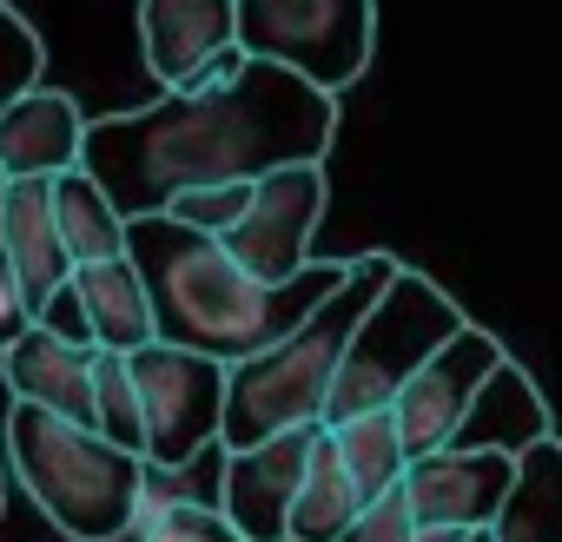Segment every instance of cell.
<instances>
[{
    "label": "cell",
    "instance_id": "cell-1",
    "mask_svg": "<svg viewBox=\"0 0 562 542\" xmlns=\"http://www.w3.org/2000/svg\"><path fill=\"white\" fill-rule=\"evenodd\" d=\"M331 139V93L271 60H251L232 87L159 93L153 106L87 120V172L113 192L126 218H153L192 185L265 179L278 166H325Z\"/></svg>",
    "mask_w": 562,
    "mask_h": 542
},
{
    "label": "cell",
    "instance_id": "cell-2",
    "mask_svg": "<svg viewBox=\"0 0 562 542\" xmlns=\"http://www.w3.org/2000/svg\"><path fill=\"white\" fill-rule=\"evenodd\" d=\"M133 264L153 292V325L159 345L218 358V364H245L258 351H271L278 338H292L345 279L351 258H312L292 285H265L205 232L153 212L133 218Z\"/></svg>",
    "mask_w": 562,
    "mask_h": 542
},
{
    "label": "cell",
    "instance_id": "cell-3",
    "mask_svg": "<svg viewBox=\"0 0 562 542\" xmlns=\"http://www.w3.org/2000/svg\"><path fill=\"white\" fill-rule=\"evenodd\" d=\"M397 258L391 251H358L351 258V279L292 331L278 338L271 351L232 364V391H225V450H251L278 430H305V424H325L331 410V391H338V371H345V351L364 325V312L384 298V285L397 279Z\"/></svg>",
    "mask_w": 562,
    "mask_h": 542
},
{
    "label": "cell",
    "instance_id": "cell-4",
    "mask_svg": "<svg viewBox=\"0 0 562 542\" xmlns=\"http://www.w3.org/2000/svg\"><path fill=\"white\" fill-rule=\"evenodd\" d=\"M8 470L67 542L139 535L146 456L106 443L100 430L67 424V417L34 410V404H14L8 410Z\"/></svg>",
    "mask_w": 562,
    "mask_h": 542
},
{
    "label": "cell",
    "instance_id": "cell-5",
    "mask_svg": "<svg viewBox=\"0 0 562 542\" xmlns=\"http://www.w3.org/2000/svg\"><path fill=\"white\" fill-rule=\"evenodd\" d=\"M470 318H463V305L437 285V279H424V271H397V279L384 285V298L364 312V325H358V338H351V351H345V371H338V391H331V410H325V424H345V417H364V410H391L404 391H411V377L463 331Z\"/></svg>",
    "mask_w": 562,
    "mask_h": 542
},
{
    "label": "cell",
    "instance_id": "cell-6",
    "mask_svg": "<svg viewBox=\"0 0 562 542\" xmlns=\"http://www.w3.org/2000/svg\"><path fill=\"white\" fill-rule=\"evenodd\" d=\"M238 47L338 100L371 67L378 0H238Z\"/></svg>",
    "mask_w": 562,
    "mask_h": 542
},
{
    "label": "cell",
    "instance_id": "cell-7",
    "mask_svg": "<svg viewBox=\"0 0 562 542\" xmlns=\"http://www.w3.org/2000/svg\"><path fill=\"white\" fill-rule=\"evenodd\" d=\"M133 377H139V404H146V463L179 470V463L225 450L232 364L179 351V345H146V351H133Z\"/></svg>",
    "mask_w": 562,
    "mask_h": 542
},
{
    "label": "cell",
    "instance_id": "cell-8",
    "mask_svg": "<svg viewBox=\"0 0 562 542\" xmlns=\"http://www.w3.org/2000/svg\"><path fill=\"white\" fill-rule=\"evenodd\" d=\"M133 27L159 93H212L251 67L238 47V0H139Z\"/></svg>",
    "mask_w": 562,
    "mask_h": 542
},
{
    "label": "cell",
    "instance_id": "cell-9",
    "mask_svg": "<svg viewBox=\"0 0 562 542\" xmlns=\"http://www.w3.org/2000/svg\"><path fill=\"white\" fill-rule=\"evenodd\" d=\"M325 166H278L258 179L251 192V212L232 238H218L251 279L265 285H292L299 271L312 264V238H318V218H325Z\"/></svg>",
    "mask_w": 562,
    "mask_h": 542
},
{
    "label": "cell",
    "instance_id": "cell-10",
    "mask_svg": "<svg viewBox=\"0 0 562 542\" xmlns=\"http://www.w3.org/2000/svg\"><path fill=\"white\" fill-rule=\"evenodd\" d=\"M509 364V351H503V338H490L483 325H463L417 377H411V391L391 404L397 410V430H404V450H411V463L417 456H430V450H450L457 443V430L470 424V410H476V397H483V384L496 377Z\"/></svg>",
    "mask_w": 562,
    "mask_h": 542
},
{
    "label": "cell",
    "instance_id": "cell-11",
    "mask_svg": "<svg viewBox=\"0 0 562 542\" xmlns=\"http://www.w3.org/2000/svg\"><path fill=\"white\" fill-rule=\"evenodd\" d=\"M318 437H325V424H305V430H278L251 450H225L218 509L232 516V529L245 542H292V503L305 489Z\"/></svg>",
    "mask_w": 562,
    "mask_h": 542
},
{
    "label": "cell",
    "instance_id": "cell-12",
    "mask_svg": "<svg viewBox=\"0 0 562 542\" xmlns=\"http://www.w3.org/2000/svg\"><path fill=\"white\" fill-rule=\"evenodd\" d=\"M516 456L509 450H430L411 463L404 496L417 529H490L509 503Z\"/></svg>",
    "mask_w": 562,
    "mask_h": 542
},
{
    "label": "cell",
    "instance_id": "cell-13",
    "mask_svg": "<svg viewBox=\"0 0 562 542\" xmlns=\"http://www.w3.org/2000/svg\"><path fill=\"white\" fill-rule=\"evenodd\" d=\"M0 238H8V258H14V279H21V298L41 325V312L74 285V251H67V232H60V212H54V179H8L0 192Z\"/></svg>",
    "mask_w": 562,
    "mask_h": 542
},
{
    "label": "cell",
    "instance_id": "cell-14",
    "mask_svg": "<svg viewBox=\"0 0 562 542\" xmlns=\"http://www.w3.org/2000/svg\"><path fill=\"white\" fill-rule=\"evenodd\" d=\"M87 166V113L60 87H34L0 113V179H60Z\"/></svg>",
    "mask_w": 562,
    "mask_h": 542
},
{
    "label": "cell",
    "instance_id": "cell-15",
    "mask_svg": "<svg viewBox=\"0 0 562 542\" xmlns=\"http://www.w3.org/2000/svg\"><path fill=\"white\" fill-rule=\"evenodd\" d=\"M0 377H8L14 404H34V410H54L67 424H87L93 430V345H74L47 325H27L14 338V351L0 358Z\"/></svg>",
    "mask_w": 562,
    "mask_h": 542
},
{
    "label": "cell",
    "instance_id": "cell-16",
    "mask_svg": "<svg viewBox=\"0 0 562 542\" xmlns=\"http://www.w3.org/2000/svg\"><path fill=\"white\" fill-rule=\"evenodd\" d=\"M74 292L87 305V325H93V345L100 351H146L159 345V325H153V292L139 279L133 251L126 258H106V264H80L74 271Z\"/></svg>",
    "mask_w": 562,
    "mask_h": 542
},
{
    "label": "cell",
    "instance_id": "cell-17",
    "mask_svg": "<svg viewBox=\"0 0 562 542\" xmlns=\"http://www.w3.org/2000/svg\"><path fill=\"white\" fill-rule=\"evenodd\" d=\"M549 437H555L549 404H542L536 377L509 358V364L483 384V397H476V410H470V424L457 430L450 450H509V456H522V450H536V443H549Z\"/></svg>",
    "mask_w": 562,
    "mask_h": 542
},
{
    "label": "cell",
    "instance_id": "cell-18",
    "mask_svg": "<svg viewBox=\"0 0 562 542\" xmlns=\"http://www.w3.org/2000/svg\"><path fill=\"white\" fill-rule=\"evenodd\" d=\"M54 212H60V232H67L74 264L126 258V245H133V218L113 205V192H106L87 166H74V172L54 179Z\"/></svg>",
    "mask_w": 562,
    "mask_h": 542
},
{
    "label": "cell",
    "instance_id": "cell-19",
    "mask_svg": "<svg viewBox=\"0 0 562 542\" xmlns=\"http://www.w3.org/2000/svg\"><path fill=\"white\" fill-rule=\"evenodd\" d=\"M490 535L496 542H562V443L555 437L516 456V483Z\"/></svg>",
    "mask_w": 562,
    "mask_h": 542
},
{
    "label": "cell",
    "instance_id": "cell-20",
    "mask_svg": "<svg viewBox=\"0 0 562 542\" xmlns=\"http://www.w3.org/2000/svg\"><path fill=\"white\" fill-rule=\"evenodd\" d=\"M371 503H364V489L351 483V470H345V456H338V437H331V424H325V437H318V450H312V470H305V489H299V503H292V542H345V529L364 516Z\"/></svg>",
    "mask_w": 562,
    "mask_h": 542
},
{
    "label": "cell",
    "instance_id": "cell-21",
    "mask_svg": "<svg viewBox=\"0 0 562 542\" xmlns=\"http://www.w3.org/2000/svg\"><path fill=\"white\" fill-rule=\"evenodd\" d=\"M331 437H338V456H345L351 483L364 489V503H378V496L404 489V476H411V450H404L397 410H364V417H345V424H331Z\"/></svg>",
    "mask_w": 562,
    "mask_h": 542
},
{
    "label": "cell",
    "instance_id": "cell-22",
    "mask_svg": "<svg viewBox=\"0 0 562 542\" xmlns=\"http://www.w3.org/2000/svg\"><path fill=\"white\" fill-rule=\"evenodd\" d=\"M93 430L133 456H146V404H139V377L126 351H93Z\"/></svg>",
    "mask_w": 562,
    "mask_h": 542
},
{
    "label": "cell",
    "instance_id": "cell-23",
    "mask_svg": "<svg viewBox=\"0 0 562 542\" xmlns=\"http://www.w3.org/2000/svg\"><path fill=\"white\" fill-rule=\"evenodd\" d=\"M41 74H47V41H41V27L14 8V0H0V113H8L14 100H27L34 87H47Z\"/></svg>",
    "mask_w": 562,
    "mask_h": 542
},
{
    "label": "cell",
    "instance_id": "cell-24",
    "mask_svg": "<svg viewBox=\"0 0 562 542\" xmlns=\"http://www.w3.org/2000/svg\"><path fill=\"white\" fill-rule=\"evenodd\" d=\"M251 192H258V179L192 185V192H179V199L166 205V218H179V225H192V232H205V238H232V232L245 225V212H251Z\"/></svg>",
    "mask_w": 562,
    "mask_h": 542
},
{
    "label": "cell",
    "instance_id": "cell-25",
    "mask_svg": "<svg viewBox=\"0 0 562 542\" xmlns=\"http://www.w3.org/2000/svg\"><path fill=\"white\" fill-rule=\"evenodd\" d=\"M139 542H245V535L232 529V516L218 503H186V509L139 522Z\"/></svg>",
    "mask_w": 562,
    "mask_h": 542
},
{
    "label": "cell",
    "instance_id": "cell-26",
    "mask_svg": "<svg viewBox=\"0 0 562 542\" xmlns=\"http://www.w3.org/2000/svg\"><path fill=\"white\" fill-rule=\"evenodd\" d=\"M345 542H417V516H411V496L404 489H391V496H378L351 529H345Z\"/></svg>",
    "mask_w": 562,
    "mask_h": 542
},
{
    "label": "cell",
    "instance_id": "cell-27",
    "mask_svg": "<svg viewBox=\"0 0 562 542\" xmlns=\"http://www.w3.org/2000/svg\"><path fill=\"white\" fill-rule=\"evenodd\" d=\"M0 192H8V179H0ZM34 325L27 298H21V279H14V258H8V238H0V358L14 351V338Z\"/></svg>",
    "mask_w": 562,
    "mask_h": 542
},
{
    "label": "cell",
    "instance_id": "cell-28",
    "mask_svg": "<svg viewBox=\"0 0 562 542\" xmlns=\"http://www.w3.org/2000/svg\"><path fill=\"white\" fill-rule=\"evenodd\" d=\"M41 325H47V331H60V338H74V345H93V325H87V305H80V292H74V285L41 312ZM93 351H100V345H93Z\"/></svg>",
    "mask_w": 562,
    "mask_h": 542
},
{
    "label": "cell",
    "instance_id": "cell-29",
    "mask_svg": "<svg viewBox=\"0 0 562 542\" xmlns=\"http://www.w3.org/2000/svg\"><path fill=\"white\" fill-rule=\"evenodd\" d=\"M0 509H8V424H0Z\"/></svg>",
    "mask_w": 562,
    "mask_h": 542
},
{
    "label": "cell",
    "instance_id": "cell-30",
    "mask_svg": "<svg viewBox=\"0 0 562 542\" xmlns=\"http://www.w3.org/2000/svg\"><path fill=\"white\" fill-rule=\"evenodd\" d=\"M470 542H496V535H490V529H476V535H470Z\"/></svg>",
    "mask_w": 562,
    "mask_h": 542
}]
</instances>
